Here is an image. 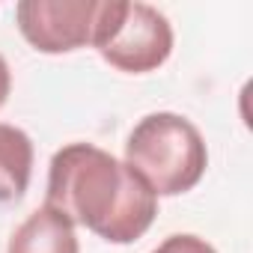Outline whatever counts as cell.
<instances>
[{
  "mask_svg": "<svg viewBox=\"0 0 253 253\" xmlns=\"http://www.w3.org/2000/svg\"><path fill=\"white\" fill-rule=\"evenodd\" d=\"M45 203L107 244L143 238L158 214L155 191L95 143H69L54 152Z\"/></svg>",
  "mask_w": 253,
  "mask_h": 253,
  "instance_id": "obj_1",
  "label": "cell"
},
{
  "mask_svg": "<svg viewBox=\"0 0 253 253\" xmlns=\"http://www.w3.org/2000/svg\"><path fill=\"white\" fill-rule=\"evenodd\" d=\"M128 164L155 197H179L200 185L209 167V149L200 128L182 113H146L125 140Z\"/></svg>",
  "mask_w": 253,
  "mask_h": 253,
  "instance_id": "obj_2",
  "label": "cell"
},
{
  "mask_svg": "<svg viewBox=\"0 0 253 253\" xmlns=\"http://www.w3.org/2000/svg\"><path fill=\"white\" fill-rule=\"evenodd\" d=\"M170 18L143 0H101L92 48L119 72L146 75L161 69L173 54Z\"/></svg>",
  "mask_w": 253,
  "mask_h": 253,
  "instance_id": "obj_3",
  "label": "cell"
},
{
  "mask_svg": "<svg viewBox=\"0 0 253 253\" xmlns=\"http://www.w3.org/2000/svg\"><path fill=\"white\" fill-rule=\"evenodd\" d=\"M101 0H21L15 21L21 36L42 54H69L92 45Z\"/></svg>",
  "mask_w": 253,
  "mask_h": 253,
  "instance_id": "obj_4",
  "label": "cell"
},
{
  "mask_svg": "<svg viewBox=\"0 0 253 253\" xmlns=\"http://www.w3.org/2000/svg\"><path fill=\"white\" fill-rule=\"evenodd\" d=\"M6 253H81V241L75 223L54 206L42 203L15 226Z\"/></svg>",
  "mask_w": 253,
  "mask_h": 253,
  "instance_id": "obj_5",
  "label": "cell"
},
{
  "mask_svg": "<svg viewBox=\"0 0 253 253\" xmlns=\"http://www.w3.org/2000/svg\"><path fill=\"white\" fill-rule=\"evenodd\" d=\"M33 176V140L18 125L0 122V206L18 203Z\"/></svg>",
  "mask_w": 253,
  "mask_h": 253,
  "instance_id": "obj_6",
  "label": "cell"
},
{
  "mask_svg": "<svg viewBox=\"0 0 253 253\" xmlns=\"http://www.w3.org/2000/svg\"><path fill=\"white\" fill-rule=\"evenodd\" d=\"M152 253H217L206 238L200 235H191V232H179V235H170L164 238Z\"/></svg>",
  "mask_w": 253,
  "mask_h": 253,
  "instance_id": "obj_7",
  "label": "cell"
},
{
  "mask_svg": "<svg viewBox=\"0 0 253 253\" xmlns=\"http://www.w3.org/2000/svg\"><path fill=\"white\" fill-rule=\"evenodd\" d=\"M9 89H12V72H9V63L3 60V54H0V107L6 104Z\"/></svg>",
  "mask_w": 253,
  "mask_h": 253,
  "instance_id": "obj_8",
  "label": "cell"
}]
</instances>
